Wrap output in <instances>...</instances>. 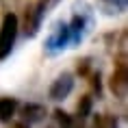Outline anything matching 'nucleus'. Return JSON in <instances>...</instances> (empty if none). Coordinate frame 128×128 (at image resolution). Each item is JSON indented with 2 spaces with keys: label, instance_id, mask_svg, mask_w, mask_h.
<instances>
[{
  "label": "nucleus",
  "instance_id": "obj_1",
  "mask_svg": "<svg viewBox=\"0 0 128 128\" xmlns=\"http://www.w3.org/2000/svg\"><path fill=\"white\" fill-rule=\"evenodd\" d=\"M18 30H20V22H18V15L15 13H7L4 20L0 24V61L7 59L11 50L15 46V39H18Z\"/></svg>",
  "mask_w": 128,
  "mask_h": 128
},
{
  "label": "nucleus",
  "instance_id": "obj_2",
  "mask_svg": "<svg viewBox=\"0 0 128 128\" xmlns=\"http://www.w3.org/2000/svg\"><path fill=\"white\" fill-rule=\"evenodd\" d=\"M91 24H94V20H91V11L87 9V4H85V11H76L74 18H72V22H70V44L72 46H78L85 37H87V33L91 30Z\"/></svg>",
  "mask_w": 128,
  "mask_h": 128
},
{
  "label": "nucleus",
  "instance_id": "obj_3",
  "mask_svg": "<svg viewBox=\"0 0 128 128\" xmlns=\"http://www.w3.org/2000/svg\"><path fill=\"white\" fill-rule=\"evenodd\" d=\"M68 46H70V26H68V22H59L46 41V50L50 54H56Z\"/></svg>",
  "mask_w": 128,
  "mask_h": 128
},
{
  "label": "nucleus",
  "instance_id": "obj_4",
  "mask_svg": "<svg viewBox=\"0 0 128 128\" xmlns=\"http://www.w3.org/2000/svg\"><path fill=\"white\" fill-rule=\"evenodd\" d=\"M126 85H128V65H126V54H120L117 56V63H115V72L111 76V91L115 96L124 98L126 94Z\"/></svg>",
  "mask_w": 128,
  "mask_h": 128
},
{
  "label": "nucleus",
  "instance_id": "obj_5",
  "mask_svg": "<svg viewBox=\"0 0 128 128\" xmlns=\"http://www.w3.org/2000/svg\"><path fill=\"white\" fill-rule=\"evenodd\" d=\"M72 89H74V76L70 74V72H63V74L52 82V87H50V100H54V102L65 100V98L72 94Z\"/></svg>",
  "mask_w": 128,
  "mask_h": 128
},
{
  "label": "nucleus",
  "instance_id": "obj_6",
  "mask_svg": "<svg viewBox=\"0 0 128 128\" xmlns=\"http://www.w3.org/2000/svg\"><path fill=\"white\" fill-rule=\"evenodd\" d=\"M44 115H46V108L41 106V104H26V106L22 108V117L26 124H35V122H41L44 120Z\"/></svg>",
  "mask_w": 128,
  "mask_h": 128
},
{
  "label": "nucleus",
  "instance_id": "obj_7",
  "mask_svg": "<svg viewBox=\"0 0 128 128\" xmlns=\"http://www.w3.org/2000/svg\"><path fill=\"white\" fill-rule=\"evenodd\" d=\"M18 106L20 104H18L15 98H0V122H11Z\"/></svg>",
  "mask_w": 128,
  "mask_h": 128
},
{
  "label": "nucleus",
  "instance_id": "obj_8",
  "mask_svg": "<svg viewBox=\"0 0 128 128\" xmlns=\"http://www.w3.org/2000/svg\"><path fill=\"white\" fill-rule=\"evenodd\" d=\"M117 126H120L117 117H115V115H108V113L98 115L96 122H94V128H117Z\"/></svg>",
  "mask_w": 128,
  "mask_h": 128
},
{
  "label": "nucleus",
  "instance_id": "obj_9",
  "mask_svg": "<svg viewBox=\"0 0 128 128\" xmlns=\"http://www.w3.org/2000/svg\"><path fill=\"white\" fill-rule=\"evenodd\" d=\"M54 120H56V124H59V128H72V117H70L65 111H54Z\"/></svg>",
  "mask_w": 128,
  "mask_h": 128
},
{
  "label": "nucleus",
  "instance_id": "obj_10",
  "mask_svg": "<svg viewBox=\"0 0 128 128\" xmlns=\"http://www.w3.org/2000/svg\"><path fill=\"white\" fill-rule=\"evenodd\" d=\"M89 113H91V98L85 96V98L78 102V115H80V117H89Z\"/></svg>",
  "mask_w": 128,
  "mask_h": 128
},
{
  "label": "nucleus",
  "instance_id": "obj_11",
  "mask_svg": "<svg viewBox=\"0 0 128 128\" xmlns=\"http://www.w3.org/2000/svg\"><path fill=\"white\" fill-rule=\"evenodd\" d=\"M13 128H28V126H26V124H15Z\"/></svg>",
  "mask_w": 128,
  "mask_h": 128
}]
</instances>
